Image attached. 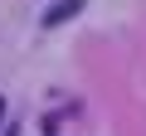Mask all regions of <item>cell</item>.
I'll use <instances>...</instances> for the list:
<instances>
[{
	"mask_svg": "<svg viewBox=\"0 0 146 136\" xmlns=\"http://www.w3.org/2000/svg\"><path fill=\"white\" fill-rule=\"evenodd\" d=\"M83 10V0H54V5L44 10V24H63V20H73Z\"/></svg>",
	"mask_w": 146,
	"mask_h": 136,
	"instance_id": "6da1fadb",
	"label": "cell"
},
{
	"mask_svg": "<svg viewBox=\"0 0 146 136\" xmlns=\"http://www.w3.org/2000/svg\"><path fill=\"white\" fill-rule=\"evenodd\" d=\"M0 117H5V97H0Z\"/></svg>",
	"mask_w": 146,
	"mask_h": 136,
	"instance_id": "7a4b0ae2",
	"label": "cell"
}]
</instances>
